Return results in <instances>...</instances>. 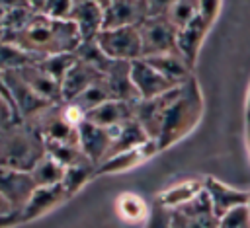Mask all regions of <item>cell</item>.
Segmentation results:
<instances>
[{"mask_svg":"<svg viewBox=\"0 0 250 228\" xmlns=\"http://www.w3.org/2000/svg\"><path fill=\"white\" fill-rule=\"evenodd\" d=\"M246 115H250V94H248V113Z\"/></svg>","mask_w":250,"mask_h":228,"instance_id":"8d00e7d4","label":"cell"},{"mask_svg":"<svg viewBox=\"0 0 250 228\" xmlns=\"http://www.w3.org/2000/svg\"><path fill=\"white\" fill-rule=\"evenodd\" d=\"M119 205L123 207L125 218L137 220L139 216H143V199H139L135 195H123V197H119Z\"/></svg>","mask_w":250,"mask_h":228,"instance_id":"f546056e","label":"cell"},{"mask_svg":"<svg viewBox=\"0 0 250 228\" xmlns=\"http://www.w3.org/2000/svg\"><path fill=\"white\" fill-rule=\"evenodd\" d=\"M33 10L51 19H68L72 2H31Z\"/></svg>","mask_w":250,"mask_h":228,"instance_id":"f1b7e54d","label":"cell"},{"mask_svg":"<svg viewBox=\"0 0 250 228\" xmlns=\"http://www.w3.org/2000/svg\"><path fill=\"white\" fill-rule=\"evenodd\" d=\"M35 187H53V185H61L62 177H64V168L53 160L49 154H45L29 171Z\"/></svg>","mask_w":250,"mask_h":228,"instance_id":"603a6c76","label":"cell"},{"mask_svg":"<svg viewBox=\"0 0 250 228\" xmlns=\"http://www.w3.org/2000/svg\"><path fill=\"white\" fill-rule=\"evenodd\" d=\"M219 228H250V205L236 207L219 218Z\"/></svg>","mask_w":250,"mask_h":228,"instance_id":"83f0119b","label":"cell"},{"mask_svg":"<svg viewBox=\"0 0 250 228\" xmlns=\"http://www.w3.org/2000/svg\"><path fill=\"white\" fill-rule=\"evenodd\" d=\"M104 10V29H119L133 27L146 19V2H102Z\"/></svg>","mask_w":250,"mask_h":228,"instance_id":"8fae6325","label":"cell"},{"mask_svg":"<svg viewBox=\"0 0 250 228\" xmlns=\"http://www.w3.org/2000/svg\"><path fill=\"white\" fill-rule=\"evenodd\" d=\"M219 10H221V4L217 2H199V10L193 16V19L178 31V53L188 60L191 68L195 64L199 47Z\"/></svg>","mask_w":250,"mask_h":228,"instance_id":"277c9868","label":"cell"},{"mask_svg":"<svg viewBox=\"0 0 250 228\" xmlns=\"http://www.w3.org/2000/svg\"><path fill=\"white\" fill-rule=\"evenodd\" d=\"M246 121H248V144H250V115H246Z\"/></svg>","mask_w":250,"mask_h":228,"instance_id":"d590c367","label":"cell"},{"mask_svg":"<svg viewBox=\"0 0 250 228\" xmlns=\"http://www.w3.org/2000/svg\"><path fill=\"white\" fill-rule=\"evenodd\" d=\"M133 107L135 101H119V99H107L105 103L98 105L96 109L86 113V121L102 127V129H115L127 121L133 119Z\"/></svg>","mask_w":250,"mask_h":228,"instance_id":"2e32d148","label":"cell"},{"mask_svg":"<svg viewBox=\"0 0 250 228\" xmlns=\"http://www.w3.org/2000/svg\"><path fill=\"white\" fill-rule=\"evenodd\" d=\"M78 146L82 150V154L98 168L105 158H107V152H109V146H111V134L107 129H102L90 121H82L78 127Z\"/></svg>","mask_w":250,"mask_h":228,"instance_id":"7c38bea8","label":"cell"},{"mask_svg":"<svg viewBox=\"0 0 250 228\" xmlns=\"http://www.w3.org/2000/svg\"><path fill=\"white\" fill-rule=\"evenodd\" d=\"M14 214H20V212L12 207V203H10L6 197L0 195V218H4V216H14Z\"/></svg>","mask_w":250,"mask_h":228,"instance_id":"d6a6232c","label":"cell"},{"mask_svg":"<svg viewBox=\"0 0 250 228\" xmlns=\"http://www.w3.org/2000/svg\"><path fill=\"white\" fill-rule=\"evenodd\" d=\"M197 10H199V2H170L166 16L172 21V25L180 31L184 25H188L193 19Z\"/></svg>","mask_w":250,"mask_h":228,"instance_id":"4316f807","label":"cell"},{"mask_svg":"<svg viewBox=\"0 0 250 228\" xmlns=\"http://www.w3.org/2000/svg\"><path fill=\"white\" fill-rule=\"evenodd\" d=\"M170 228H219L207 193L201 191L186 205L170 210Z\"/></svg>","mask_w":250,"mask_h":228,"instance_id":"52a82bcc","label":"cell"},{"mask_svg":"<svg viewBox=\"0 0 250 228\" xmlns=\"http://www.w3.org/2000/svg\"><path fill=\"white\" fill-rule=\"evenodd\" d=\"M4 76V82L8 86V92H10V97L14 101V107L20 115L21 121H31L35 119L39 113H43L47 107L55 105V103H47L45 99H41L20 76L16 70H6L2 72Z\"/></svg>","mask_w":250,"mask_h":228,"instance_id":"ba28073f","label":"cell"},{"mask_svg":"<svg viewBox=\"0 0 250 228\" xmlns=\"http://www.w3.org/2000/svg\"><path fill=\"white\" fill-rule=\"evenodd\" d=\"M92 175H96V166L94 164H80V166H72L64 170V177H62V187L66 191V195L70 197L72 193H76Z\"/></svg>","mask_w":250,"mask_h":228,"instance_id":"484cf974","label":"cell"},{"mask_svg":"<svg viewBox=\"0 0 250 228\" xmlns=\"http://www.w3.org/2000/svg\"><path fill=\"white\" fill-rule=\"evenodd\" d=\"M68 21L74 23L82 41H94L104 23L102 2H72Z\"/></svg>","mask_w":250,"mask_h":228,"instance_id":"5bb4252c","label":"cell"},{"mask_svg":"<svg viewBox=\"0 0 250 228\" xmlns=\"http://www.w3.org/2000/svg\"><path fill=\"white\" fill-rule=\"evenodd\" d=\"M0 95L2 97H6L8 101H12V97H10V92H8V86H6V82H4V76H2V72H0ZM14 103V101H12Z\"/></svg>","mask_w":250,"mask_h":228,"instance_id":"e575fe53","label":"cell"},{"mask_svg":"<svg viewBox=\"0 0 250 228\" xmlns=\"http://www.w3.org/2000/svg\"><path fill=\"white\" fill-rule=\"evenodd\" d=\"M76 62V57L74 53H64V55H53V57H45L37 62V66L49 74L53 80H57L59 84L64 80L66 72L72 68V64Z\"/></svg>","mask_w":250,"mask_h":228,"instance_id":"d4e9b609","label":"cell"},{"mask_svg":"<svg viewBox=\"0 0 250 228\" xmlns=\"http://www.w3.org/2000/svg\"><path fill=\"white\" fill-rule=\"evenodd\" d=\"M20 222H21V216H20V214L4 216V218H0V228H12V226H16V224H20Z\"/></svg>","mask_w":250,"mask_h":228,"instance_id":"836d02e7","label":"cell"},{"mask_svg":"<svg viewBox=\"0 0 250 228\" xmlns=\"http://www.w3.org/2000/svg\"><path fill=\"white\" fill-rule=\"evenodd\" d=\"M156 150H158L156 142H154V140H148L146 144H143V146H139V148H135V150L121 152V154H117V156L107 158L105 162H102V164L96 168V173H109V171L131 170V168L139 166L143 160H146L148 156H152Z\"/></svg>","mask_w":250,"mask_h":228,"instance_id":"44dd1931","label":"cell"},{"mask_svg":"<svg viewBox=\"0 0 250 228\" xmlns=\"http://www.w3.org/2000/svg\"><path fill=\"white\" fill-rule=\"evenodd\" d=\"M201 111H203V99H201L195 80L191 78L188 84L180 88L178 95L172 99V103L164 111L160 133L154 140L158 150L170 146L172 142L180 140L186 133H189L197 125Z\"/></svg>","mask_w":250,"mask_h":228,"instance_id":"7a4b0ae2","label":"cell"},{"mask_svg":"<svg viewBox=\"0 0 250 228\" xmlns=\"http://www.w3.org/2000/svg\"><path fill=\"white\" fill-rule=\"evenodd\" d=\"M45 156V140L25 121L0 131V168L31 171Z\"/></svg>","mask_w":250,"mask_h":228,"instance_id":"3957f363","label":"cell"},{"mask_svg":"<svg viewBox=\"0 0 250 228\" xmlns=\"http://www.w3.org/2000/svg\"><path fill=\"white\" fill-rule=\"evenodd\" d=\"M18 76L47 103H61L62 101V94H61V84L57 80H53L49 74H45L37 62L35 64H27L23 68L16 70Z\"/></svg>","mask_w":250,"mask_h":228,"instance_id":"e0dca14e","label":"cell"},{"mask_svg":"<svg viewBox=\"0 0 250 228\" xmlns=\"http://www.w3.org/2000/svg\"><path fill=\"white\" fill-rule=\"evenodd\" d=\"M20 121L21 119H20L14 103L0 95V131L6 129V127H10V125H14V123H20Z\"/></svg>","mask_w":250,"mask_h":228,"instance_id":"4dcf8cb0","label":"cell"},{"mask_svg":"<svg viewBox=\"0 0 250 228\" xmlns=\"http://www.w3.org/2000/svg\"><path fill=\"white\" fill-rule=\"evenodd\" d=\"M6 41L39 60L53 55L74 53L82 43L80 33L72 21L51 19L41 14H35V18L29 21L25 29H21L20 33Z\"/></svg>","mask_w":250,"mask_h":228,"instance_id":"6da1fadb","label":"cell"},{"mask_svg":"<svg viewBox=\"0 0 250 228\" xmlns=\"http://www.w3.org/2000/svg\"><path fill=\"white\" fill-rule=\"evenodd\" d=\"M68 195L64 191L62 185H53V187H35V191L31 193L29 201L25 203V207L20 210L21 222L31 220L41 216L43 212L51 210L55 205H59L61 201H64Z\"/></svg>","mask_w":250,"mask_h":228,"instance_id":"ffe728a7","label":"cell"},{"mask_svg":"<svg viewBox=\"0 0 250 228\" xmlns=\"http://www.w3.org/2000/svg\"><path fill=\"white\" fill-rule=\"evenodd\" d=\"M162 78H166L174 86H184L191 80V66L180 53H170V55H158V57H148L145 58Z\"/></svg>","mask_w":250,"mask_h":228,"instance_id":"ac0fdd59","label":"cell"},{"mask_svg":"<svg viewBox=\"0 0 250 228\" xmlns=\"http://www.w3.org/2000/svg\"><path fill=\"white\" fill-rule=\"evenodd\" d=\"M131 82L139 95V99H152L158 97L178 86L170 84L166 78H162L145 58L131 62Z\"/></svg>","mask_w":250,"mask_h":228,"instance_id":"30bf717a","label":"cell"},{"mask_svg":"<svg viewBox=\"0 0 250 228\" xmlns=\"http://www.w3.org/2000/svg\"><path fill=\"white\" fill-rule=\"evenodd\" d=\"M109 134H111V146H109L107 158L117 156L121 152L135 150V148H139V146H143V144H146L150 140L146 136V133L143 131V127L135 119H131V121H127V123H123V125H119L115 129H109Z\"/></svg>","mask_w":250,"mask_h":228,"instance_id":"d6986e66","label":"cell"},{"mask_svg":"<svg viewBox=\"0 0 250 228\" xmlns=\"http://www.w3.org/2000/svg\"><path fill=\"white\" fill-rule=\"evenodd\" d=\"M35 10L31 2H8V12L4 18V33L2 39H10L21 29L29 25V21L35 18Z\"/></svg>","mask_w":250,"mask_h":228,"instance_id":"7402d4cb","label":"cell"},{"mask_svg":"<svg viewBox=\"0 0 250 228\" xmlns=\"http://www.w3.org/2000/svg\"><path fill=\"white\" fill-rule=\"evenodd\" d=\"M146 228H170V210L156 203L148 214Z\"/></svg>","mask_w":250,"mask_h":228,"instance_id":"1f68e13d","label":"cell"},{"mask_svg":"<svg viewBox=\"0 0 250 228\" xmlns=\"http://www.w3.org/2000/svg\"><path fill=\"white\" fill-rule=\"evenodd\" d=\"M203 191L207 193L209 201H211V209L215 218L219 220L223 214H227L229 210L242 207V205H250V193L242 191V189H234L211 175H207L203 179Z\"/></svg>","mask_w":250,"mask_h":228,"instance_id":"9c48e42d","label":"cell"},{"mask_svg":"<svg viewBox=\"0 0 250 228\" xmlns=\"http://www.w3.org/2000/svg\"><path fill=\"white\" fill-rule=\"evenodd\" d=\"M100 80H102V72L100 70H96L94 66H90V64H86V62L76 58V62L72 64V68L66 72L64 80L61 82L62 101L76 99L80 94H84L90 86H94Z\"/></svg>","mask_w":250,"mask_h":228,"instance_id":"9a60e30c","label":"cell"},{"mask_svg":"<svg viewBox=\"0 0 250 228\" xmlns=\"http://www.w3.org/2000/svg\"><path fill=\"white\" fill-rule=\"evenodd\" d=\"M143 45V58L178 53V29L172 25L168 16L146 18L137 25Z\"/></svg>","mask_w":250,"mask_h":228,"instance_id":"5b68a950","label":"cell"},{"mask_svg":"<svg viewBox=\"0 0 250 228\" xmlns=\"http://www.w3.org/2000/svg\"><path fill=\"white\" fill-rule=\"evenodd\" d=\"M203 191V181H188V183H180L174 185L172 189L164 191L158 199V205H162L168 210H174L182 205H186L188 201H191L197 193Z\"/></svg>","mask_w":250,"mask_h":228,"instance_id":"cb8c5ba5","label":"cell"},{"mask_svg":"<svg viewBox=\"0 0 250 228\" xmlns=\"http://www.w3.org/2000/svg\"><path fill=\"white\" fill-rule=\"evenodd\" d=\"M33 191H35V183L29 171L0 168V195L6 197L18 212L25 207Z\"/></svg>","mask_w":250,"mask_h":228,"instance_id":"4fadbf2b","label":"cell"},{"mask_svg":"<svg viewBox=\"0 0 250 228\" xmlns=\"http://www.w3.org/2000/svg\"><path fill=\"white\" fill-rule=\"evenodd\" d=\"M100 51L111 58L121 62H135L143 58V45L137 25L119 27V29H104L94 39Z\"/></svg>","mask_w":250,"mask_h":228,"instance_id":"8992f818","label":"cell"}]
</instances>
